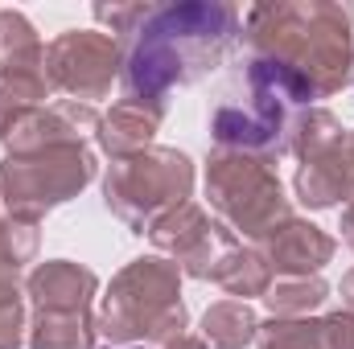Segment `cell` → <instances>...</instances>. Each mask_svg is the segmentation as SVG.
I'll return each instance as SVG.
<instances>
[{"mask_svg": "<svg viewBox=\"0 0 354 349\" xmlns=\"http://www.w3.org/2000/svg\"><path fill=\"white\" fill-rule=\"evenodd\" d=\"M239 37V8L223 0L153 4L124 50V99L161 103L174 87H189L223 66Z\"/></svg>", "mask_w": 354, "mask_h": 349, "instance_id": "obj_1", "label": "cell"}, {"mask_svg": "<svg viewBox=\"0 0 354 349\" xmlns=\"http://www.w3.org/2000/svg\"><path fill=\"white\" fill-rule=\"evenodd\" d=\"M354 8L326 0L252 4L243 12V41L252 58L280 62L292 70L313 99H330L351 83Z\"/></svg>", "mask_w": 354, "mask_h": 349, "instance_id": "obj_2", "label": "cell"}, {"mask_svg": "<svg viewBox=\"0 0 354 349\" xmlns=\"http://www.w3.org/2000/svg\"><path fill=\"white\" fill-rule=\"evenodd\" d=\"M309 99V87L292 70L248 54V62L231 74L210 107V136L223 152H248L260 161L284 157L292 119Z\"/></svg>", "mask_w": 354, "mask_h": 349, "instance_id": "obj_3", "label": "cell"}, {"mask_svg": "<svg viewBox=\"0 0 354 349\" xmlns=\"http://www.w3.org/2000/svg\"><path fill=\"white\" fill-rule=\"evenodd\" d=\"M99 333L111 341H174L185 333V304H181V271L177 263L149 255L132 259L107 288L99 308Z\"/></svg>", "mask_w": 354, "mask_h": 349, "instance_id": "obj_4", "label": "cell"}, {"mask_svg": "<svg viewBox=\"0 0 354 349\" xmlns=\"http://www.w3.org/2000/svg\"><path fill=\"white\" fill-rule=\"evenodd\" d=\"M189 189H194V165L177 148H145L120 157L103 177V201L132 235H145L161 214L189 201Z\"/></svg>", "mask_w": 354, "mask_h": 349, "instance_id": "obj_5", "label": "cell"}, {"mask_svg": "<svg viewBox=\"0 0 354 349\" xmlns=\"http://www.w3.org/2000/svg\"><path fill=\"white\" fill-rule=\"evenodd\" d=\"M91 177L95 157L87 144H37L0 161V197L12 218L41 222L46 210L71 201Z\"/></svg>", "mask_w": 354, "mask_h": 349, "instance_id": "obj_6", "label": "cell"}, {"mask_svg": "<svg viewBox=\"0 0 354 349\" xmlns=\"http://www.w3.org/2000/svg\"><path fill=\"white\" fill-rule=\"evenodd\" d=\"M206 197L210 206L248 239H264L272 226L292 218L288 197L272 165L248 152H214L206 165Z\"/></svg>", "mask_w": 354, "mask_h": 349, "instance_id": "obj_7", "label": "cell"}, {"mask_svg": "<svg viewBox=\"0 0 354 349\" xmlns=\"http://www.w3.org/2000/svg\"><path fill=\"white\" fill-rule=\"evenodd\" d=\"M124 70L120 41L99 29H66L46 46V79L50 90L71 94L75 103L103 99L115 74Z\"/></svg>", "mask_w": 354, "mask_h": 349, "instance_id": "obj_8", "label": "cell"}, {"mask_svg": "<svg viewBox=\"0 0 354 349\" xmlns=\"http://www.w3.org/2000/svg\"><path fill=\"white\" fill-rule=\"evenodd\" d=\"M149 235H153L157 251L174 255L177 271L181 275H194V279H210V267L218 263V255L235 247L231 226L210 222L206 210H198L194 201H181L177 210L161 214L149 226Z\"/></svg>", "mask_w": 354, "mask_h": 349, "instance_id": "obj_9", "label": "cell"}, {"mask_svg": "<svg viewBox=\"0 0 354 349\" xmlns=\"http://www.w3.org/2000/svg\"><path fill=\"white\" fill-rule=\"evenodd\" d=\"M297 197L313 210H330L354 197V132H338L322 148L301 157Z\"/></svg>", "mask_w": 354, "mask_h": 349, "instance_id": "obj_10", "label": "cell"}, {"mask_svg": "<svg viewBox=\"0 0 354 349\" xmlns=\"http://www.w3.org/2000/svg\"><path fill=\"white\" fill-rule=\"evenodd\" d=\"M256 251L264 255L268 271H276L284 279H301V275H317L334 259V239L305 218H284L256 243Z\"/></svg>", "mask_w": 354, "mask_h": 349, "instance_id": "obj_11", "label": "cell"}, {"mask_svg": "<svg viewBox=\"0 0 354 349\" xmlns=\"http://www.w3.org/2000/svg\"><path fill=\"white\" fill-rule=\"evenodd\" d=\"M95 288H99L95 271L71 259H50L29 275L33 312H91Z\"/></svg>", "mask_w": 354, "mask_h": 349, "instance_id": "obj_12", "label": "cell"}, {"mask_svg": "<svg viewBox=\"0 0 354 349\" xmlns=\"http://www.w3.org/2000/svg\"><path fill=\"white\" fill-rule=\"evenodd\" d=\"M165 119V107L161 103H140V99H120L103 119H99V148L120 161V157H132V152H145L153 148V136Z\"/></svg>", "mask_w": 354, "mask_h": 349, "instance_id": "obj_13", "label": "cell"}, {"mask_svg": "<svg viewBox=\"0 0 354 349\" xmlns=\"http://www.w3.org/2000/svg\"><path fill=\"white\" fill-rule=\"evenodd\" d=\"M256 341L260 349H354V312H330L322 321L272 317Z\"/></svg>", "mask_w": 354, "mask_h": 349, "instance_id": "obj_14", "label": "cell"}, {"mask_svg": "<svg viewBox=\"0 0 354 349\" xmlns=\"http://www.w3.org/2000/svg\"><path fill=\"white\" fill-rule=\"evenodd\" d=\"M46 70V46L25 12L0 8V74H33Z\"/></svg>", "mask_w": 354, "mask_h": 349, "instance_id": "obj_15", "label": "cell"}, {"mask_svg": "<svg viewBox=\"0 0 354 349\" xmlns=\"http://www.w3.org/2000/svg\"><path fill=\"white\" fill-rule=\"evenodd\" d=\"M210 279H214L223 292L239 296V300L264 296L268 288H272V271H268L264 255H260V251H248V247H239V243L218 255V263L210 267Z\"/></svg>", "mask_w": 354, "mask_h": 349, "instance_id": "obj_16", "label": "cell"}, {"mask_svg": "<svg viewBox=\"0 0 354 349\" xmlns=\"http://www.w3.org/2000/svg\"><path fill=\"white\" fill-rule=\"evenodd\" d=\"M260 337V321L248 300H218L202 317V341L214 349H243Z\"/></svg>", "mask_w": 354, "mask_h": 349, "instance_id": "obj_17", "label": "cell"}, {"mask_svg": "<svg viewBox=\"0 0 354 349\" xmlns=\"http://www.w3.org/2000/svg\"><path fill=\"white\" fill-rule=\"evenodd\" d=\"M95 317L91 312H33L29 346L33 349H95Z\"/></svg>", "mask_w": 354, "mask_h": 349, "instance_id": "obj_18", "label": "cell"}, {"mask_svg": "<svg viewBox=\"0 0 354 349\" xmlns=\"http://www.w3.org/2000/svg\"><path fill=\"white\" fill-rule=\"evenodd\" d=\"M50 99V79L46 70H33V74H0V140L12 136V128L37 111V103Z\"/></svg>", "mask_w": 354, "mask_h": 349, "instance_id": "obj_19", "label": "cell"}, {"mask_svg": "<svg viewBox=\"0 0 354 349\" xmlns=\"http://www.w3.org/2000/svg\"><path fill=\"white\" fill-rule=\"evenodd\" d=\"M330 296V288L317 279V275H301V279H280L264 292V304L272 308V317H309L313 308H322Z\"/></svg>", "mask_w": 354, "mask_h": 349, "instance_id": "obj_20", "label": "cell"}, {"mask_svg": "<svg viewBox=\"0 0 354 349\" xmlns=\"http://www.w3.org/2000/svg\"><path fill=\"white\" fill-rule=\"evenodd\" d=\"M33 255H37V222L4 214L0 218V275H17Z\"/></svg>", "mask_w": 354, "mask_h": 349, "instance_id": "obj_21", "label": "cell"}, {"mask_svg": "<svg viewBox=\"0 0 354 349\" xmlns=\"http://www.w3.org/2000/svg\"><path fill=\"white\" fill-rule=\"evenodd\" d=\"M25 300L17 275H0V349H21L25 341Z\"/></svg>", "mask_w": 354, "mask_h": 349, "instance_id": "obj_22", "label": "cell"}, {"mask_svg": "<svg viewBox=\"0 0 354 349\" xmlns=\"http://www.w3.org/2000/svg\"><path fill=\"white\" fill-rule=\"evenodd\" d=\"M149 8L153 4H95V17L103 21V25H111V33H120L124 41L140 29V21L149 17Z\"/></svg>", "mask_w": 354, "mask_h": 349, "instance_id": "obj_23", "label": "cell"}, {"mask_svg": "<svg viewBox=\"0 0 354 349\" xmlns=\"http://www.w3.org/2000/svg\"><path fill=\"white\" fill-rule=\"evenodd\" d=\"M161 349H206V341H202V337H189V333H181V337H174V341H165Z\"/></svg>", "mask_w": 354, "mask_h": 349, "instance_id": "obj_24", "label": "cell"}, {"mask_svg": "<svg viewBox=\"0 0 354 349\" xmlns=\"http://www.w3.org/2000/svg\"><path fill=\"white\" fill-rule=\"evenodd\" d=\"M342 239L354 247V197L346 201V214H342Z\"/></svg>", "mask_w": 354, "mask_h": 349, "instance_id": "obj_25", "label": "cell"}, {"mask_svg": "<svg viewBox=\"0 0 354 349\" xmlns=\"http://www.w3.org/2000/svg\"><path fill=\"white\" fill-rule=\"evenodd\" d=\"M342 300H346V308L354 312V267L342 275Z\"/></svg>", "mask_w": 354, "mask_h": 349, "instance_id": "obj_26", "label": "cell"}, {"mask_svg": "<svg viewBox=\"0 0 354 349\" xmlns=\"http://www.w3.org/2000/svg\"><path fill=\"white\" fill-rule=\"evenodd\" d=\"M107 349H115V346H107ZM120 349H124V346H120ZM140 349H145V346H140Z\"/></svg>", "mask_w": 354, "mask_h": 349, "instance_id": "obj_27", "label": "cell"}]
</instances>
